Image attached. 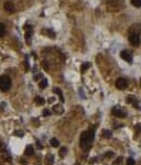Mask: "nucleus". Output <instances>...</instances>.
Returning <instances> with one entry per match:
<instances>
[{"instance_id": "f257e3e1", "label": "nucleus", "mask_w": 141, "mask_h": 165, "mask_svg": "<svg viewBox=\"0 0 141 165\" xmlns=\"http://www.w3.org/2000/svg\"><path fill=\"white\" fill-rule=\"evenodd\" d=\"M94 136H95V131L94 130H88L85 132L82 133L81 135V148L84 151H88L91 148L92 144L94 141Z\"/></svg>"}, {"instance_id": "f03ea898", "label": "nucleus", "mask_w": 141, "mask_h": 165, "mask_svg": "<svg viewBox=\"0 0 141 165\" xmlns=\"http://www.w3.org/2000/svg\"><path fill=\"white\" fill-rule=\"evenodd\" d=\"M11 86V80H10L9 76H0V90L1 91H8Z\"/></svg>"}, {"instance_id": "7ed1b4c3", "label": "nucleus", "mask_w": 141, "mask_h": 165, "mask_svg": "<svg viewBox=\"0 0 141 165\" xmlns=\"http://www.w3.org/2000/svg\"><path fill=\"white\" fill-rule=\"evenodd\" d=\"M129 42L130 44H132L133 47H138L140 43V37L137 32H132L129 36Z\"/></svg>"}, {"instance_id": "20e7f679", "label": "nucleus", "mask_w": 141, "mask_h": 165, "mask_svg": "<svg viewBox=\"0 0 141 165\" xmlns=\"http://www.w3.org/2000/svg\"><path fill=\"white\" fill-rule=\"evenodd\" d=\"M24 30H25V40L28 41V43H31V37L33 33V28L30 24H25L24 26Z\"/></svg>"}, {"instance_id": "39448f33", "label": "nucleus", "mask_w": 141, "mask_h": 165, "mask_svg": "<svg viewBox=\"0 0 141 165\" xmlns=\"http://www.w3.org/2000/svg\"><path fill=\"white\" fill-rule=\"evenodd\" d=\"M116 86H117V89H119V90H125V89H127V86H128V81H127L126 79H124V78L117 79V81H116Z\"/></svg>"}, {"instance_id": "423d86ee", "label": "nucleus", "mask_w": 141, "mask_h": 165, "mask_svg": "<svg viewBox=\"0 0 141 165\" xmlns=\"http://www.w3.org/2000/svg\"><path fill=\"white\" fill-rule=\"evenodd\" d=\"M111 114L115 115L116 118H125L126 115H127V113H126L125 110H120L119 108H114V109L111 110Z\"/></svg>"}, {"instance_id": "0eeeda50", "label": "nucleus", "mask_w": 141, "mask_h": 165, "mask_svg": "<svg viewBox=\"0 0 141 165\" xmlns=\"http://www.w3.org/2000/svg\"><path fill=\"white\" fill-rule=\"evenodd\" d=\"M120 56L124 59L126 62H128V63H131L132 62V56H131V53H130L128 50L121 51V52H120Z\"/></svg>"}, {"instance_id": "6e6552de", "label": "nucleus", "mask_w": 141, "mask_h": 165, "mask_svg": "<svg viewBox=\"0 0 141 165\" xmlns=\"http://www.w3.org/2000/svg\"><path fill=\"white\" fill-rule=\"evenodd\" d=\"M3 8L7 12H9V14H13V12L16 11V7H14V4H12L11 1H7L6 4H4Z\"/></svg>"}, {"instance_id": "1a4fd4ad", "label": "nucleus", "mask_w": 141, "mask_h": 165, "mask_svg": "<svg viewBox=\"0 0 141 165\" xmlns=\"http://www.w3.org/2000/svg\"><path fill=\"white\" fill-rule=\"evenodd\" d=\"M127 103H129V104H132L135 108H137V109H139V104H138V100L136 96H132V95H130V96L127 98Z\"/></svg>"}, {"instance_id": "9d476101", "label": "nucleus", "mask_w": 141, "mask_h": 165, "mask_svg": "<svg viewBox=\"0 0 141 165\" xmlns=\"http://www.w3.org/2000/svg\"><path fill=\"white\" fill-rule=\"evenodd\" d=\"M33 153H34V148H32V145H28L24 150V154L27 156H31V155H33Z\"/></svg>"}, {"instance_id": "9b49d317", "label": "nucleus", "mask_w": 141, "mask_h": 165, "mask_svg": "<svg viewBox=\"0 0 141 165\" xmlns=\"http://www.w3.org/2000/svg\"><path fill=\"white\" fill-rule=\"evenodd\" d=\"M53 163H54V157H53V155H51V154H47V157H45V164L53 165Z\"/></svg>"}, {"instance_id": "f8f14e48", "label": "nucleus", "mask_w": 141, "mask_h": 165, "mask_svg": "<svg viewBox=\"0 0 141 165\" xmlns=\"http://www.w3.org/2000/svg\"><path fill=\"white\" fill-rule=\"evenodd\" d=\"M53 111H54L55 113H57V114H62V113H64V109H63V106H62L61 104L54 105V108H53Z\"/></svg>"}, {"instance_id": "ddd939ff", "label": "nucleus", "mask_w": 141, "mask_h": 165, "mask_svg": "<svg viewBox=\"0 0 141 165\" xmlns=\"http://www.w3.org/2000/svg\"><path fill=\"white\" fill-rule=\"evenodd\" d=\"M53 92H54V93H56L58 95V98H60L61 99V101H64V98H63V93H62V91H61L60 89H57V88H54V89H53Z\"/></svg>"}, {"instance_id": "4468645a", "label": "nucleus", "mask_w": 141, "mask_h": 165, "mask_svg": "<svg viewBox=\"0 0 141 165\" xmlns=\"http://www.w3.org/2000/svg\"><path fill=\"white\" fill-rule=\"evenodd\" d=\"M34 102L37 103L38 105H42V104H44V103H45V100L43 99V98H41V96H35Z\"/></svg>"}, {"instance_id": "2eb2a0df", "label": "nucleus", "mask_w": 141, "mask_h": 165, "mask_svg": "<svg viewBox=\"0 0 141 165\" xmlns=\"http://www.w3.org/2000/svg\"><path fill=\"white\" fill-rule=\"evenodd\" d=\"M50 143L53 148H58V146H60V142L57 141V138H51Z\"/></svg>"}, {"instance_id": "dca6fc26", "label": "nucleus", "mask_w": 141, "mask_h": 165, "mask_svg": "<svg viewBox=\"0 0 141 165\" xmlns=\"http://www.w3.org/2000/svg\"><path fill=\"white\" fill-rule=\"evenodd\" d=\"M39 86H40V89H45L47 86V80L42 79V81H40V83H39Z\"/></svg>"}, {"instance_id": "f3484780", "label": "nucleus", "mask_w": 141, "mask_h": 165, "mask_svg": "<svg viewBox=\"0 0 141 165\" xmlns=\"http://www.w3.org/2000/svg\"><path fill=\"white\" fill-rule=\"evenodd\" d=\"M132 6H135L136 8H140L141 7V0H130Z\"/></svg>"}, {"instance_id": "a211bd4d", "label": "nucleus", "mask_w": 141, "mask_h": 165, "mask_svg": "<svg viewBox=\"0 0 141 165\" xmlns=\"http://www.w3.org/2000/svg\"><path fill=\"white\" fill-rule=\"evenodd\" d=\"M122 163H124V157H122V156H119L118 158L115 160L114 165H122Z\"/></svg>"}, {"instance_id": "6ab92c4d", "label": "nucleus", "mask_w": 141, "mask_h": 165, "mask_svg": "<svg viewBox=\"0 0 141 165\" xmlns=\"http://www.w3.org/2000/svg\"><path fill=\"white\" fill-rule=\"evenodd\" d=\"M101 135L104 136V138H111V135H112V133L110 132V131H108V130H104L102 131V133H101Z\"/></svg>"}, {"instance_id": "aec40b11", "label": "nucleus", "mask_w": 141, "mask_h": 165, "mask_svg": "<svg viewBox=\"0 0 141 165\" xmlns=\"http://www.w3.org/2000/svg\"><path fill=\"white\" fill-rule=\"evenodd\" d=\"M6 34V27L3 24H0V37H3Z\"/></svg>"}, {"instance_id": "412c9836", "label": "nucleus", "mask_w": 141, "mask_h": 165, "mask_svg": "<svg viewBox=\"0 0 141 165\" xmlns=\"http://www.w3.org/2000/svg\"><path fill=\"white\" fill-rule=\"evenodd\" d=\"M66 153H67V148H66L65 146H63V148L60 150V155H61V157H64V156L66 155Z\"/></svg>"}, {"instance_id": "4be33fe9", "label": "nucleus", "mask_w": 141, "mask_h": 165, "mask_svg": "<svg viewBox=\"0 0 141 165\" xmlns=\"http://www.w3.org/2000/svg\"><path fill=\"white\" fill-rule=\"evenodd\" d=\"M42 112H43V113H42L43 116H50V115L52 114V112H51L50 110H47V109H44V110L42 111Z\"/></svg>"}, {"instance_id": "5701e85b", "label": "nucleus", "mask_w": 141, "mask_h": 165, "mask_svg": "<svg viewBox=\"0 0 141 165\" xmlns=\"http://www.w3.org/2000/svg\"><path fill=\"white\" fill-rule=\"evenodd\" d=\"M89 66H91V63L89 62H86V63H83V66H82V71H86L87 69L89 68Z\"/></svg>"}, {"instance_id": "b1692460", "label": "nucleus", "mask_w": 141, "mask_h": 165, "mask_svg": "<svg viewBox=\"0 0 141 165\" xmlns=\"http://www.w3.org/2000/svg\"><path fill=\"white\" fill-rule=\"evenodd\" d=\"M136 164V161L132 158V157H129L127 160V165H135Z\"/></svg>"}, {"instance_id": "393cba45", "label": "nucleus", "mask_w": 141, "mask_h": 165, "mask_svg": "<svg viewBox=\"0 0 141 165\" xmlns=\"http://www.w3.org/2000/svg\"><path fill=\"white\" fill-rule=\"evenodd\" d=\"M112 155H114V153L112 152H107V153H105V157H111Z\"/></svg>"}, {"instance_id": "a878e982", "label": "nucleus", "mask_w": 141, "mask_h": 165, "mask_svg": "<svg viewBox=\"0 0 141 165\" xmlns=\"http://www.w3.org/2000/svg\"><path fill=\"white\" fill-rule=\"evenodd\" d=\"M14 135L22 136V135H23V132H21V131H17V132H14Z\"/></svg>"}, {"instance_id": "bb28decb", "label": "nucleus", "mask_w": 141, "mask_h": 165, "mask_svg": "<svg viewBox=\"0 0 141 165\" xmlns=\"http://www.w3.org/2000/svg\"><path fill=\"white\" fill-rule=\"evenodd\" d=\"M37 144H38V146H39V148L41 150V148H43V146H42V144H41L40 143V142L39 141H37Z\"/></svg>"}, {"instance_id": "cd10ccee", "label": "nucleus", "mask_w": 141, "mask_h": 165, "mask_svg": "<svg viewBox=\"0 0 141 165\" xmlns=\"http://www.w3.org/2000/svg\"><path fill=\"white\" fill-rule=\"evenodd\" d=\"M3 150H4V148H3V144H2L1 142H0V152H2Z\"/></svg>"}, {"instance_id": "c85d7f7f", "label": "nucleus", "mask_w": 141, "mask_h": 165, "mask_svg": "<svg viewBox=\"0 0 141 165\" xmlns=\"http://www.w3.org/2000/svg\"><path fill=\"white\" fill-rule=\"evenodd\" d=\"M54 101V98H50V99H48V102H53Z\"/></svg>"}, {"instance_id": "c756f323", "label": "nucleus", "mask_w": 141, "mask_h": 165, "mask_svg": "<svg viewBox=\"0 0 141 165\" xmlns=\"http://www.w3.org/2000/svg\"><path fill=\"white\" fill-rule=\"evenodd\" d=\"M140 86H141V80H140Z\"/></svg>"}, {"instance_id": "7c9ffc66", "label": "nucleus", "mask_w": 141, "mask_h": 165, "mask_svg": "<svg viewBox=\"0 0 141 165\" xmlns=\"http://www.w3.org/2000/svg\"><path fill=\"white\" fill-rule=\"evenodd\" d=\"M74 165H78V164H74Z\"/></svg>"}]
</instances>
